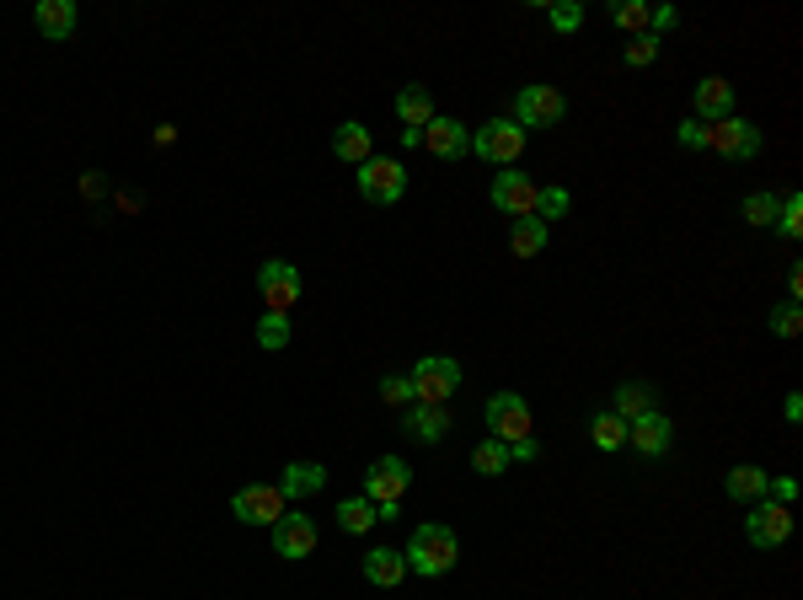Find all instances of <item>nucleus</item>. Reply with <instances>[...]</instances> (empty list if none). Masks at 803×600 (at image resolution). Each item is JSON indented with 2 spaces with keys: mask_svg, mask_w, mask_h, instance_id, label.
<instances>
[{
  "mask_svg": "<svg viewBox=\"0 0 803 600\" xmlns=\"http://www.w3.org/2000/svg\"><path fill=\"white\" fill-rule=\"evenodd\" d=\"M402 558H408V573H423V579H440V573H451L455 558H461V541H455L451 526H434V520H423L413 530V541L402 547Z\"/></svg>",
  "mask_w": 803,
  "mask_h": 600,
  "instance_id": "1",
  "label": "nucleus"
},
{
  "mask_svg": "<svg viewBox=\"0 0 803 600\" xmlns=\"http://www.w3.org/2000/svg\"><path fill=\"white\" fill-rule=\"evenodd\" d=\"M472 156H483L493 167H515L525 156V129L515 118H488V124L472 135Z\"/></svg>",
  "mask_w": 803,
  "mask_h": 600,
  "instance_id": "2",
  "label": "nucleus"
},
{
  "mask_svg": "<svg viewBox=\"0 0 803 600\" xmlns=\"http://www.w3.org/2000/svg\"><path fill=\"white\" fill-rule=\"evenodd\" d=\"M408 381H413V397H419V402L445 408L455 397V387H461V365H455V359H440V354H423Z\"/></svg>",
  "mask_w": 803,
  "mask_h": 600,
  "instance_id": "3",
  "label": "nucleus"
},
{
  "mask_svg": "<svg viewBox=\"0 0 803 600\" xmlns=\"http://www.w3.org/2000/svg\"><path fill=\"white\" fill-rule=\"evenodd\" d=\"M562 113H568V103H562L558 86H520L515 92V124L520 129H552V124H562Z\"/></svg>",
  "mask_w": 803,
  "mask_h": 600,
  "instance_id": "4",
  "label": "nucleus"
},
{
  "mask_svg": "<svg viewBox=\"0 0 803 600\" xmlns=\"http://www.w3.org/2000/svg\"><path fill=\"white\" fill-rule=\"evenodd\" d=\"M707 150L729 156V161H756L761 156V129L750 118H723V124H707Z\"/></svg>",
  "mask_w": 803,
  "mask_h": 600,
  "instance_id": "5",
  "label": "nucleus"
},
{
  "mask_svg": "<svg viewBox=\"0 0 803 600\" xmlns=\"http://www.w3.org/2000/svg\"><path fill=\"white\" fill-rule=\"evenodd\" d=\"M359 193H364L370 204H397V199L408 193V167H402V161H385V156H370V161L359 167Z\"/></svg>",
  "mask_w": 803,
  "mask_h": 600,
  "instance_id": "6",
  "label": "nucleus"
},
{
  "mask_svg": "<svg viewBox=\"0 0 803 600\" xmlns=\"http://www.w3.org/2000/svg\"><path fill=\"white\" fill-rule=\"evenodd\" d=\"M744 536H750V547H761V552L782 547V541L793 536V509H788V504H771V498H761V504L744 515Z\"/></svg>",
  "mask_w": 803,
  "mask_h": 600,
  "instance_id": "7",
  "label": "nucleus"
},
{
  "mask_svg": "<svg viewBox=\"0 0 803 600\" xmlns=\"http://www.w3.org/2000/svg\"><path fill=\"white\" fill-rule=\"evenodd\" d=\"M488 429H493V440H504V445L530 440V402H525V397H515V391H498V397H488Z\"/></svg>",
  "mask_w": 803,
  "mask_h": 600,
  "instance_id": "8",
  "label": "nucleus"
},
{
  "mask_svg": "<svg viewBox=\"0 0 803 600\" xmlns=\"http://www.w3.org/2000/svg\"><path fill=\"white\" fill-rule=\"evenodd\" d=\"M231 515H236L242 526H268V530H274L284 515H289V509H284V494H279V488L257 483V488H242V494L231 498Z\"/></svg>",
  "mask_w": 803,
  "mask_h": 600,
  "instance_id": "9",
  "label": "nucleus"
},
{
  "mask_svg": "<svg viewBox=\"0 0 803 600\" xmlns=\"http://www.w3.org/2000/svg\"><path fill=\"white\" fill-rule=\"evenodd\" d=\"M257 284H263L268 312H284V317H289V306L300 301V269H295V263H284V257H268V263L257 269Z\"/></svg>",
  "mask_w": 803,
  "mask_h": 600,
  "instance_id": "10",
  "label": "nucleus"
},
{
  "mask_svg": "<svg viewBox=\"0 0 803 600\" xmlns=\"http://www.w3.org/2000/svg\"><path fill=\"white\" fill-rule=\"evenodd\" d=\"M423 150L429 156H440V161H461V156H472V129L461 124V118H429L423 124Z\"/></svg>",
  "mask_w": 803,
  "mask_h": 600,
  "instance_id": "11",
  "label": "nucleus"
},
{
  "mask_svg": "<svg viewBox=\"0 0 803 600\" xmlns=\"http://www.w3.org/2000/svg\"><path fill=\"white\" fill-rule=\"evenodd\" d=\"M408 483H413L408 461H402V456H381L370 472H364V498H370V504H397V498L408 494Z\"/></svg>",
  "mask_w": 803,
  "mask_h": 600,
  "instance_id": "12",
  "label": "nucleus"
},
{
  "mask_svg": "<svg viewBox=\"0 0 803 600\" xmlns=\"http://www.w3.org/2000/svg\"><path fill=\"white\" fill-rule=\"evenodd\" d=\"M274 552L279 558H311L316 552V520L311 515H284L279 526H274Z\"/></svg>",
  "mask_w": 803,
  "mask_h": 600,
  "instance_id": "13",
  "label": "nucleus"
},
{
  "mask_svg": "<svg viewBox=\"0 0 803 600\" xmlns=\"http://www.w3.org/2000/svg\"><path fill=\"white\" fill-rule=\"evenodd\" d=\"M493 204L504 214H515V220L520 214H536V182L525 172H498L493 177Z\"/></svg>",
  "mask_w": 803,
  "mask_h": 600,
  "instance_id": "14",
  "label": "nucleus"
},
{
  "mask_svg": "<svg viewBox=\"0 0 803 600\" xmlns=\"http://www.w3.org/2000/svg\"><path fill=\"white\" fill-rule=\"evenodd\" d=\"M627 445H637L643 456H664V451L675 445V424L654 408V413H643V419H632L627 424Z\"/></svg>",
  "mask_w": 803,
  "mask_h": 600,
  "instance_id": "15",
  "label": "nucleus"
},
{
  "mask_svg": "<svg viewBox=\"0 0 803 600\" xmlns=\"http://www.w3.org/2000/svg\"><path fill=\"white\" fill-rule=\"evenodd\" d=\"M402 429H408L419 445H440V440L451 434V413H445V408H434V402H413V408H408V419H402Z\"/></svg>",
  "mask_w": 803,
  "mask_h": 600,
  "instance_id": "16",
  "label": "nucleus"
},
{
  "mask_svg": "<svg viewBox=\"0 0 803 600\" xmlns=\"http://www.w3.org/2000/svg\"><path fill=\"white\" fill-rule=\"evenodd\" d=\"M697 118L701 124H723V118H733V86L723 75L697 81Z\"/></svg>",
  "mask_w": 803,
  "mask_h": 600,
  "instance_id": "17",
  "label": "nucleus"
},
{
  "mask_svg": "<svg viewBox=\"0 0 803 600\" xmlns=\"http://www.w3.org/2000/svg\"><path fill=\"white\" fill-rule=\"evenodd\" d=\"M364 579H370L376 590H397V585L408 579V558L391 552V547H376V552H364Z\"/></svg>",
  "mask_w": 803,
  "mask_h": 600,
  "instance_id": "18",
  "label": "nucleus"
},
{
  "mask_svg": "<svg viewBox=\"0 0 803 600\" xmlns=\"http://www.w3.org/2000/svg\"><path fill=\"white\" fill-rule=\"evenodd\" d=\"M321 488H327V466H316V461H289L284 466V483H279L284 498H311Z\"/></svg>",
  "mask_w": 803,
  "mask_h": 600,
  "instance_id": "19",
  "label": "nucleus"
},
{
  "mask_svg": "<svg viewBox=\"0 0 803 600\" xmlns=\"http://www.w3.org/2000/svg\"><path fill=\"white\" fill-rule=\"evenodd\" d=\"M767 488H771V472L767 466H733L729 477H723V494L729 498H739V504H756V498H767Z\"/></svg>",
  "mask_w": 803,
  "mask_h": 600,
  "instance_id": "20",
  "label": "nucleus"
},
{
  "mask_svg": "<svg viewBox=\"0 0 803 600\" xmlns=\"http://www.w3.org/2000/svg\"><path fill=\"white\" fill-rule=\"evenodd\" d=\"M33 28L43 38H71L75 33V0H38Z\"/></svg>",
  "mask_w": 803,
  "mask_h": 600,
  "instance_id": "21",
  "label": "nucleus"
},
{
  "mask_svg": "<svg viewBox=\"0 0 803 600\" xmlns=\"http://www.w3.org/2000/svg\"><path fill=\"white\" fill-rule=\"evenodd\" d=\"M397 118H402L408 129H423V124L434 118V97H429V86H402V92H397Z\"/></svg>",
  "mask_w": 803,
  "mask_h": 600,
  "instance_id": "22",
  "label": "nucleus"
},
{
  "mask_svg": "<svg viewBox=\"0 0 803 600\" xmlns=\"http://www.w3.org/2000/svg\"><path fill=\"white\" fill-rule=\"evenodd\" d=\"M332 150H338V156H344V161H353V167H364V161H370V129H364V124H338V129H332Z\"/></svg>",
  "mask_w": 803,
  "mask_h": 600,
  "instance_id": "23",
  "label": "nucleus"
},
{
  "mask_svg": "<svg viewBox=\"0 0 803 600\" xmlns=\"http://www.w3.org/2000/svg\"><path fill=\"white\" fill-rule=\"evenodd\" d=\"M611 413H616V419H643V413H654V387H648V381H622V387H616V408H611Z\"/></svg>",
  "mask_w": 803,
  "mask_h": 600,
  "instance_id": "24",
  "label": "nucleus"
},
{
  "mask_svg": "<svg viewBox=\"0 0 803 600\" xmlns=\"http://www.w3.org/2000/svg\"><path fill=\"white\" fill-rule=\"evenodd\" d=\"M541 248H547V225H541L536 214H520V220L509 225V252H515V257H536Z\"/></svg>",
  "mask_w": 803,
  "mask_h": 600,
  "instance_id": "25",
  "label": "nucleus"
},
{
  "mask_svg": "<svg viewBox=\"0 0 803 600\" xmlns=\"http://www.w3.org/2000/svg\"><path fill=\"white\" fill-rule=\"evenodd\" d=\"M376 520H381V515H376V504H370L364 494H359V498H344V504H338V526L349 530V536H364V530L376 526Z\"/></svg>",
  "mask_w": 803,
  "mask_h": 600,
  "instance_id": "26",
  "label": "nucleus"
},
{
  "mask_svg": "<svg viewBox=\"0 0 803 600\" xmlns=\"http://www.w3.org/2000/svg\"><path fill=\"white\" fill-rule=\"evenodd\" d=\"M472 466H477V472H483V477H504V472H509V466H515V461H509V445H504V440H483V445H477V451H472Z\"/></svg>",
  "mask_w": 803,
  "mask_h": 600,
  "instance_id": "27",
  "label": "nucleus"
},
{
  "mask_svg": "<svg viewBox=\"0 0 803 600\" xmlns=\"http://www.w3.org/2000/svg\"><path fill=\"white\" fill-rule=\"evenodd\" d=\"M590 440L600 445V451H622V445H627V419H616V413H594Z\"/></svg>",
  "mask_w": 803,
  "mask_h": 600,
  "instance_id": "28",
  "label": "nucleus"
},
{
  "mask_svg": "<svg viewBox=\"0 0 803 600\" xmlns=\"http://www.w3.org/2000/svg\"><path fill=\"white\" fill-rule=\"evenodd\" d=\"M648 17H654V6H648V0H622V6L611 11V22H616V28H627L632 38L648 33Z\"/></svg>",
  "mask_w": 803,
  "mask_h": 600,
  "instance_id": "29",
  "label": "nucleus"
},
{
  "mask_svg": "<svg viewBox=\"0 0 803 600\" xmlns=\"http://www.w3.org/2000/svg\"><path fill=\"white\" fill-rule=\"evenodd\" d=\"M257 344L268 354H279L284 344H289V317H284V312H263V317H257Z\"/></svg>",
  "mask_w": 803,
  "mask_h": 600,
  "instance_id": "30",
  "label": "nucleus"
},
{
  "mask_svg": "<svg viewBox=\"0 0 803 600\" xmlns=\"http://www.w3.org/2000/svg\"><path fill=\"white\" fill-rule=\"evenodd\" d=\"M562 214H568V188H558V182L536 188V220L547 225V220H562Z\"/></svg>",
  "mask_w": 803,
  "mask_h": 600,
  "instance_id": "31",
  "label": "nucleus"
},
{
  "mask_svg": "<svg viewBox=\"0 0 803 600\" xmlns=\"http://www.w3.org/2000/svg\"><path fill=\"white\" fill-rule=\"evenodd\" d=\"M776 214H782V199L776 193H750L744 199V220L750 225H776Z\"/></svg>",
  "mask_w": 803,
  "mask_h": 600,
  "instance_id": "32",
  "label": "nucleus"
},
{
  "mask_svg": "<svg viewBox=\"0 0 803 600\" xmlns=\"http://www.w3.org/2000/svg\"><path fill=\"white\" fill-rule=\"evenodd\" d=\"M547 22H552V33H579V28H584V6H579V0H558V6L547 11Z\"/></svg>",
  "mask_w": 803,
  "mask_h": 600,
  "instance_id": "33",
  "label": "nucleus"
},
{
  "mask_svg": "<svg viewBox=\"0 0 803 600\" xmlns=\"http://www.w3.org/2000/svg\"><path fill=\"white\" fill-rule=\"evenodd\" d=\"M799 327H803L799 301H782V306L771 312V333H776V338H799Z\"/></svg>",
  "mask_w": 803,
  "mask_h": 600,
  "instance_id": "34",
  "label": "nucleus"
},
{
  "mask_svg": "<svg viewBox=\"0 0 803 600\" xmlns=\"http://www.w3.org/2000/svg\"><path fill=\"white\" fill-rule=\"evenodd\" d=\"M381 402H385V408H413V402H419V397H413V381H408V376H385V381H381Z\"/></svg>",
  "mask_w": 803,
  "mask_h": 600,
  "instance_id": "35",
  "label": "nucleus"
},
{
  "mask_svg": "<svg viewBox=\"0 0 803 600\" xmlns=\"http://www.w3.org/2000/svg\"><path fill=\"white\" fill-rule=\"evenodd\" d=\"M622 60H627L632 71H643V65H654V60H659V38H654V33L632 38V43H627V54H622Z\"/></svg>",
  "mask_w": 803,
  "mask_h": 600,
  "instance_id": "36",
  "label": "nucleus"
},
{
  "mask_svg": "<svg viewBox=\"0 0 803 600\" xmlns=\"http://www.w3.org/2000/svg\"><path fill=\"white\" fill-rule=\"evenodd\" d=\"M776 225H782V236H803V193H788L782 199V214H776Z\"/></svg>",
  "mask_w": 803,
  "mask_h": 600,
  "instance_id": "37",
  "label": "nucleus"
},
{
  "mask_svg": "<svg viewBox=\"0 0 803 600\" xmlns=\"http://www.w3.org/2000/svg\"><path fill=\"white\" fill-rule=\"evenodd\" d=\"M675 145H680V150H707V124H701V118H686V124L675 129Z\"/></svg>",
  "mask_w": 803,
  "mask_h": 600,
  "instance_id": "38",
  "label": "nucleus"
},
{
  "mask_svg": "<svg viewBox=\"0 0 803 600\" xmlns=\"http://www.w3.org/2000/svg\"><path fill=\"white\" fill-rule=\"evenodd\" d=\"M675 22H680V11H675V6H654V17H648V33L659 38V33H669Z\"/></svg>",
  "mask_w": 803,
  "mask_h": 600,
  "instance_id": "39",
  "label": "nucleus"
},
{
  "mask_svg": "<svg viewBox=\"0 0 803 600\" xmlns=\"http://www.w3.org/2000/svg\"><path fill=\"white\" fill-rule=\"evenodd\" d=\"M771 504H788V509H793V498H799V483H793V477H771Z\"/></svg>",
  "mask_w": 803,
  "mask_h": 600,
  "instance_id": "40",
  "label": "nucleus"
},
{
  "mask_svg": "<svg viewBox=\"0 0 803 600\" xmlns=\"http://www.w3.org/2000/svg\"><path fill=\"white\" fill-rule=\"evenodd\" d=\"M536 456H541L536 434H530V440H515V445H509V461H536Z\"/></svg>",
  "mask_w": 803,
  "mask_h": 600,
  "instance_id": "41",
  "label": "nucleus"
},
{
  "mask_svg": "<svg viewBox=\"0 0 803 600\" xmlns=\"http://www.w3.org/2000/svg\"><path fill=\"white\" fill-rule=\"evenodd\" d=\"M782 413H788V424H799V419H803V397H799V391L782 402Z\"/></svg>",
  "mask_w": 803,
  "mask_h": 600,
  "instance_id": "42",
  "label": "nucleus"
},
{
  "mask_svg": "<svg viewBox=\"0 0 803 600\" xmlns=\"http://www.w3.org/2000/svg\"><path fill=\"white\" fill-rule=\"evenodd\" d=\"M788 295H793V301H803V269H793V274H788Z\"/></svg>",
  "mask_w": 803,
  "mask_h": 600,
  "instance_id": "43",
  "label": "nucleus"
}]
</instances>
